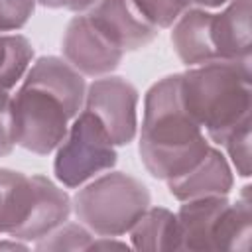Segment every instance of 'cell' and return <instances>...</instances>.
I'll use <instances>...</instances> for the list:
<instances>
[{
    "label": "cell",
    "instance_id": "cell-1",
    "mask_svg": "<svg viewBox=\"0 0 252 252\" xmlns=\"http://www.w3.org/2000/svg\"><path fill=\"white\" fill-rule=\"evenodd\" d=\"M211 144L183 106L181 73L154 83L144 98L140 158L152 177L171 181L193 169Z\"/></svg>",
    "mask_w": 252,
    "mask_h": 252
},
{
    "label": "cell",
    "instance_id": "cell-2",
    "mask_svg": "<svg viewBox=\"0 0 252 252\" xmlns=\"http://www.w3.org/2000/svg\"><path fill=\"white\" fill-rule=\"evenodd\" d=\"M181 98L207 138L222 146L236 128L250 122V61H211L189 67L181 73Z\"/></svg>",
    "mask_w": 252,
    "mask_h": 252
},
{
    "label": "cell",
    "instance_id": "cell-3",
    "mask_svg": "<svg viewBox=\"0 0 252 252\" xmlns=\"http://www.w3.org/2000/svg\"><path fill=\"white\" fill-rule=\"evenodd\" d=\"M71 197L45 175L0 167V234L35 242L71 215Z\"/></svg>",
    "mask_w": 252,
    "mask_h": 252
},
{
    "label": "cell",
    "instance_id": "cell-4",
    "mask_svg": "<svg viewBox=\"0 0 252 252\" xmlns=\"http://www.w3.org/2000/svg\"><path fill=\"white\" fill-rule=\"evenodd\" d=\"M150 201V191L140 179L122 171H110L79 189L71 207L79 222L94 236L118 238L130 232L148 211Z\"/></svg>",
    "mask_w": 252,
    "mask_h": 252
},
{
    "label": "cell",
    "instance_id": "cell-5",
    "mask_svg": "<svg viewBox=\"0 0 252 252\" xmlns=\"http://www.w3.org/2000/svg\"><path fill=\"white\" fill-rule=\"evenodd\" d=\"M75 114L67 102L51 89L24 79L22 87L12 96V132L14 144L47 156L59 148L69 132Z\"/></svg>",
    "mask_w": 252,
    "mask_h": 252
},
{
    "label": "cell",
    "instance_id": "cell-6",
    "mask_svg": "<svg viewBox=\"0 0 252 252\" xmlns=\"http://www.w3.org/2000/svg\"><path fill=\"white\" fill-rule=\"evenodd\" d=\"M53 171L61 185L75 189L102 171L116 165L114 144L102 122L89 110H81L59 148L55 150Z\"/></svg>",
    "mask_w": 252,
    "mask_h": 252
},
{
    "label": "cell",
    "instance_id": "cell-7",
    "mask_svg": "<svg viewBox=\"0 0 252 252\" xmlns=\"http://www.w3.org/2000/svg\"><path fill=\"white\" fill-rule=\"evenodd\" d=\"M85 110L93 112L114 146H126L138 132V89L124 77L104 75L87 87Z\"/></svg>",
    "mask_w": 252,
    "mask_h": 252
},
{
    "label": "cell",
    "instance_id": "cell-8",
    "mask_svg": "<svg viewBox=\"0 0 252 252\" xmlns=\"http://www.w3.org/2000/svg\"><path fill=\"white\" fill-rule=\"evenodd\" d=\"M63 59L87 77H104L118 69L124 51L114 45L83 12L75 16L63 33Z\"/></svg>",
    "mask_w": 252,
    "mask_h": 252
},
{
    "label": "cell",
    "instance_id": "cell-9",
    "mask_svg": "<svg viewBox=\"0 0 252 252\" xmlns=\"http://www.w3.org/2000/svg\"><path fill=\"white\" fill-rule=\"evenodd\" d=\"M85 14L124 53L146 47L158 35V30L138 12L132 0H98Z\"/></svg>",
    "mask_w": 252,
    "mask_h": 252
},
{
    "label": "cell",
    "instance_id": "cell-10",
    "mask_svg": "<svg viewBox=\"0 0 252 252\" xmlns=\"http://www.w3.org/2000/svg\"><path fill=\"white\" fill-rule=\"evenodd\" d=\"M213 45L219 61H250L252 26L250 0H230L224 10L213 14Z\"/></svg>",
    "mask_w": 252,
    "mask_h": 252
},
{
    "label": "cell",
    "instance_id": "cell-11",
    "mask_svg": "<svg viewBox=\"0 0 252 252\" xmlns=\"http://www.w3.org/2000/svg\"><path fill=\"white\" fill-rule=\"evenodd\" d=\"M234 183V175L230 169L228 159L217 150L209 148L205 158L189 169L185 175L167 181L169 193L177 201H189L197 197H211V195H228Z\"/></svg>",
    "mask_w": 252,
    "mask_h": 252
},
{
    "label": "cell",
    "instance_id": "cell-12",
    "mask_svg": "<svg viewBox=\"0 0 252 252\" xmlns=\"http://www.w3.org/2000/svg\"><path fill=\"white\" fill-rule=\"evenodd\" d=\"M230 201L226 195H211L183 201L175 213L181 250H215L219 219Z\"/></svg>",
    "mask_w": 252,
    "mask_h": 252
},
{
    "label": "cell",
    "instance_id": "cell-13",
    "mask_svg": "<svg viewBox=\"0 0 252 252\" xmlns=\"http://www.w3.org/2000/svg\"><path fill=\"white\" fill-rule=\"evenodd\" d=\"M213 12L205 8H187L171 26V45L187 67L219 61L213 45Z\"/></svg>",
    "mask_w": 252,
    "mask_h": 252
},
{
    "label": "cell",
    "instance_id": "cell-14",
    "mask_svg": "<svg viewBox=\"0 0 252 252\" xmlns=\"http://www.w3.org/2000/svg\"><path fill=\"white\" fill-rule=\"evenodd\" d=\"M128 234L136 250H181L177 217L165 207H148Z\"/></svg>",
    "mask_w": 252,
    "mask_h": 252
},
{
    "label": "cell",
    "instance_id": "cell-15",
    "mask_svg": "<svg viewBox=\"0 0 252 252\" xmlns=\"http://www.w3.org/2000/svg\"><path fill=\"white\" fill-rule=\"evenodd\" d=\"M252 234V201L250 185H244L234 203H228L222 211L215 234V250L246 252L250 248Z\"/></svg>",
    "mask_w": 252,
    "mask_h": 252
},
{
    "label": "cell",
    "instance_id": "cell-16",
    "mask_svg": "<svg viewBox=\"0 0 252 252\" xmlns=\"http://www.w3.org/2000/svg\"><path fill=\"white\" fill-rule=\"evenodd\" d=\"M33 59V47L20 33H0V89H14L28 73Z\"/></svg>",
    "mask_w": 252,
    "mask_h": 252
},
{
    "label": "cell",
    "instance_id": "cell-17",
    "mask_svg": "<svg viewBox=\"0 0 252 252\" xmlns=\"http://www.w3.org/2000/svg\"><path fill=\"white\" fill-rule=\"evenodd\" d=\"M94 234L81 222H63L43 238L35 240L33 248L43 252H63V250H89Z\"/></svg>",
    "mask_w": 252,
    "mask_h": 252
},
{
    "label": "cell",
    "instance_id": "cell-18",
    "mask_svg": "<svg viewBox=\"0 0 252 252\" xmlns=\"http://www.w3.org/2000/svg\"><path fill=\"white\" fill-rule=\"evenodd\" d=\"M138 12L156 28L165 30L171 28L177 18L187 10L181 0H132Z\"/></svg>",
    "mask_w": 252,
    "mask_h": 252
},
{
    "label": "cell",
    "instance_id": "cell-19",
    "mask_svg": "<svg viewBox=\"0 0 252 252\" xmlns=\"http://www.w3.org/2000/svg\"><path fill=\"white\" fill-rule=\"evenodd\" d=\"M240 177H250V122L236 128L222 144Z\"/></svg>",
    "mask_w": 252,
    "mask_h": 252
},
{
    "label": "cell",
    "instance_id": "cell-20",
    "mask_svg": "<svg viewBox=\"0 0 252 252\" xmlns=\"http://www.w3.org/2000/svg\"><path fill=\"white\" fill-rule=\"evenodd\" d=\"M37 0H0V32L22 30L33 10Z\"/></svg>",
    "mask_w": 252,
    "mask_h": 252
},
{
    "label": "cell",
    "instance_id": "cell-21",
    "mask_svg": "<svg viewBox=\"0 0 252 252\" xmlns=\"http://www.w3.org/2000/svg\"><path fill=\"white\" fill-rule=\"evenodd\" d=\"M14 132H12V96L8 91L0 89V158L8 156L14 150Z\"/></svg>",
    "mask_w": 252,
    "mask_h": 252
},
{
    "label": "cell",
    "instance_id": "cell-22",
    "mask_svg": "<svg viewBox=\"0 0 252 252\" xmlns=\"http://www.w3.org/2000/svg\"><path fill=\"white\" fill-rule=\"evenodd\" d=\"M98 0H37L39 6H45V8H65V10H71V12H77V14H83L87 10H91Z\"/></svg>",
    "mask_w": 252,
    "mask_h": 252
},
{
    "label": "cell",
    "instance_id": "cell-23",
    "mask_svg": "<svg viewBox=\"0 0 252 252\" xmlns=\"http://www.w3.org/2000/svg\"><path fill=\"white\" fill-rule=\"evenodd\" d=\"M181 2L187 8H205V10H209V8H220L230 0H181Z\"/></svg>",
    "mask_w": 252,
    "mask_h": 252
},
{
    "label": "cell",
    "instance_id": "cell-24",
    "mask_svg": "<svg viewBox=\"0 0 252 252\" xmlns=\"http://www.w3.org/2000/svg\"><path fill=\"white\" fill-rule=\"evenodd\" d=\"M4 248H10V250H18V248H22V250H26L28 244H24V240H18V238H12V240H0V250H4Z\"/></svg>",
    "mask_w": 252,
    "mask_h": 252
}]
</instances>
